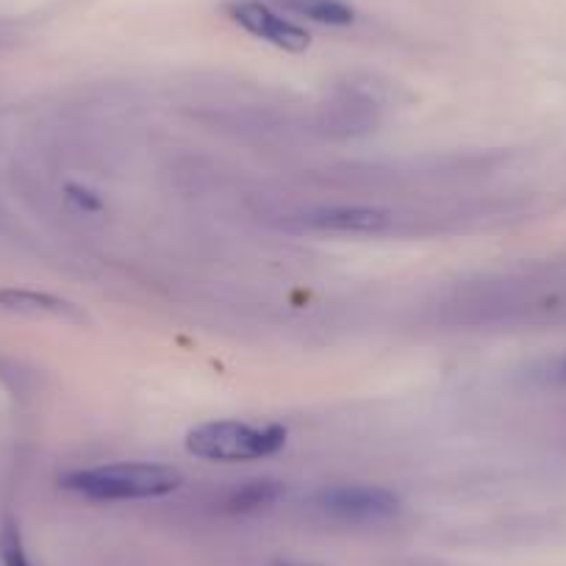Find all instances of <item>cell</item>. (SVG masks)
Wrapping results in <instances>:
<instances>
[{
    "mask_svg": "<svg viewBox=\"0 0 566 566\" xmlns=\"http://www.w3.org/2000/svg\"><path fill=\"white\" fill-rule=\"evenodd\" d=\"M67 198L73 200V203L78 206V209H84V211H101L103 209V200L97 198V195L92 192V189H86V187H67Z\"/></svg>",
    "mask_w": 566,
    "mask_h": 566,
    "instance_id": "obj_10",
    "label": "cell"
},
{
    "mask_svg": "<svg viewBox=\"0 0 566 566\" xmlns=\"http://www.w3.org/2000/svg\"><path fill=\"white\" fill-rule=\"evenodd\" d=\"M277 566H303V564H277Z\"/></svg>",
    "mask_w": 566,
    "mask_h": 566,
    "instance_id": "obj_12",
    "label": "cell"
},
{
    "mask_svg": "<svg viewBox=\"0 0 566 566\" xmlns=\"http://www.w3.org/2000/svg\"><path fill=\"white\" fill-rule=\"evenodd\" d=\"M281 486L275 481H250L242 489H237L231 497L233 511H255L261 505H270L272 500H277Z\"/></svg>",
    "mask_w": 566,
    "mask_h": 566,
    "instance_id": "obj_8",
    "label": "cell"
},
{
    "mask_svg": "<svg viewBox=\"0 0 566 566\" xmlns=\"http://www.w3.org/2000/svg\"><path fill=\"white\" fill-rule=\"evenodd\" d=\"M0 306L9 308V312L29 314V317H59V319H75V323L84 319V314L78 312L75 303L45 295V292L3 290L0 292Z\"/></svg>",
    "mask_w": 566,
    "mask_h": 566,
    "instance_id": "obj_6",
    "label": "cell"
},
{
    "mask_svg": "<svg viewBox=\"0 0 566 566\" xmlns=\"http://www.w3.org/2000/svg\"><path fill=\"white\" fill-rule=\"evenodd\" d=\"M62 489L95 503H123V500H156L178 492L184 483L181 470L154 461H123L73 470L62 478Z\"/></svg>",
    "mask_w": 566,
    "mask_h": 566,
    "instance_id": "obj_1",
    "label": "cell"
},
{
    "mask_svg": "<svg viewBox=\"0 0 566 566\" xmlns=\"http://www.w3.org/2000/svg\"><path fill=\"white\" fill-rule=\"evenodd\" d=\"M0 555H3V564L7 566H34L29 560V553H25L20 531L12 522H9V525L3 527V533H0Z\"/></svg>",
    "mask_w": 566,
    "mask_h": 566,
    "instance_id": "obj_9",
    "label": "cell"
},
{
    "mask_svg": "<svg viewBox=\"0 0 566 566\" xmlns=\"http://www.w3.org/2000/svg\"><path fill=\"white\" fill-rule=\"evenodd\" d=\"M389 222V211L375 206H325L303 214V226L323 233H380Z\"/></svg>",
    "mask_w": 566,
    "mask_h": 566,
    "instance_id": "obj_5",
    "label": "cell"
},
{
    "mask_svg": "<svg viewBox=\"0 0 566 566\" xmlns=\"http://www.w3.org/2000/svg\"><path fill=\"white\" fill-rule=\"evenodd\" d=\"M317 505L325 514L345 522H384L400 514L402 503L391 489L369 483H339L317 494Z\"/></svg>",
    "mask_w": 566,
    "mask_h": 566,
    "instance_id": "obj_3",
    "label": "cell"
},
{
    "mask_svg": "<svg viewBox=\"0 0 566 566\" xmlns=\"http://www.w3.org/2000/svg\"><path fill=\"white\" fill-rule=\"evenodd\" d=\"M555 375H558L560 380H566V358L558 364V367H555Z\"/></svg>",
    "mask_w": 566,
    "mask_h": 566,
    "instance_id": "obj_11",
    "label": "cell"
},
{
    "mask_svg": "<svg viewBox=\"0 0 566 566\" xmlns=\"http://www.w3.org/2000/svg\"><path fill=\"white\" fill-rule=\"evenodd\" d=\"M290 431L277 422L250 424L239 419H217L203 422L187 433V453L195 459L237 464V461H259L281 453L286 448Z\"/></svg>",
    "mask_w": 566,
    "mask_h": 566,
    "instance_id": "obj_2",
    "label": "cell"
},
{
    "mask_svg": "<svg viewBox=\"0 0 566 566\" xmlns=\"http://www.w3.org/2000/svg\"><path fill=\"white\" fill-rule=\"evenodd\" d=\"M228 14L250 36L270 42L272 48H281V51L301 53L312 45V34L303 25L292 23L290 18H283L281 12H275L261 0H233V3H228Z\"/></svg>",
    "mask_w": 566,
    "mask_h": 566,
    "instance_id": "obj_4",
    "label": "cell"
},
{
    "mask_svg": "<svg viewBox=\"0 0 566 566\" xmlns=\"http://www.w3.org/2000/svg\"><path fill=\"white\" fill-rule=\"evenodd\" d=\"M286 12L306 18L319 25H350L356 20V9L347 0H277Z\"/></svg>",
    "mask_w": 566,
    "mask_h": 566,
    "instance_id": "obj_7",
    "label": "cell"
}]
</instances>
